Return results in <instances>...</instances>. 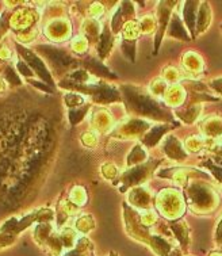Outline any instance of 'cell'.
<instances>
[{
  "instance_id": "4",
  "label": "cell",
  "mask_w": 222,
  "mask_h": 256,
  "mask_svg": "<svg viewBox=\"0 0 222 256\" xmlns=\"http://www.w3.org/2000/svg\"><path fill=\"white\" fill-rule=\"evenodd\" d=\"M52 233H53V226H52V224L49 221H46V222H40L34 228L32 238H34V242H37V246H40L41 248H45L48 240L52 236Z\"/></svg>"
},
{
  "instance_id": "15",
  "label": "cell",
  "mask_w": 222,
  "mask_h": 256,
  "mask_svg": "<svg viewBox=\"0 0 222 256\" xmlns=\"http://www.w3.org/2000/svg\"><path fill=\"white\" fill-rule=\"evenodd\" d=\"M216 242L218 246H222V220L221 222L218 224L217 230H216Z\"/></svg>"
},
{
  "instance_id": "13",
  "label": "cell",
  "mask_w": 222,
  "mask_h": 256,
  "mask_svg": "<svg viewBox=\"0 0 222 256\" xmlns=\"http://www.w3.org/2000/svg\"><path fill=\"white\" fill-rule=\"evenodd\" d=\"M12 68H8V70H6L4 74H6V80L7 82H10L11 84H20V79H19L16 74H12Z\"/></svg>"
},
{
  "instance_id": "6",
  "label": "cell",
  "mask_w": 222,
  "mask_h": 256,
  "mask_svg": "<svg viewBox=\"0 0 222 256\" xmlns=\"http://www.w3.org/2000/svg\"><path fill=\"white\" fill-rule=\"evenodd\" d=\"M60 238H61V242H62V246L64 248H66L68 251L74 248V246H76V242H78V233L76 230H74L72 228H65L62 229L60 233Z\"/></svg>"
},
{
  "instance_id": "17",
  "label": "cell",
  "mask_w": 222,
  "mask_h": 256,
  "mask_svg": "<svg viewBox=\"0 0 222 256\" xmlns=\"http://www.w3.org/2000/svg\"><path fill=\"white\" fill-rule=\"evenodd\" d=\"M168 256H184V255H183V251H182L180 248H174V250L168 254Z\"/></svg>"
},
{
  "instance_id": "2",
  "label": "cell",
  "mask_w": 222,
  "mask_h": 256,
  "mask_svg": "<svg viewBox=\"0 0 222 256\" xmlns=\"http://www.w3.org/2000/svg\"><path fill=\"white\" fill-rule=\"evenodd\" d=\"M38 20V14L32 8H22L18 12H15L10 18V26L15 30H18L19 33L34 28V24Z\"/></svg>"
},
{
  "instance_id": "5",
  "label": "cell",
  "mask_w": 222,
  "mask_h": 256,
  "mask_svg": "<svg viewBox=\"0 0 222 256\" xmlns=\"http://www.w3.org/2000/svg\"><path fill=\"white\" fill-rule=\"evenodd\" d=\"M94 244L87 238H80L72 250L66 251L61 256H92Z\"/></svg>"
},
{
  "instance_id": "8",
  "label": "cell",
  "mask_w": 222,
  "mask_h": 256,
  "mask_svg": "<svg viewBox=\"0 0 222 256\" xmlns=\"http://www.w3.org/2000/svg\"><path fill=\"white\" fill-rule=\"evenodd\" d=\"M74 228H76L78 232L86 234V233L91 232V230L95 228V221H94V218L91 216H82V217L78 218V221L74 222Z\"/></svg>"
},
{
  "instance_id": "9",
  "label": "cell",
  "mask_w": 222,
  "mask_h": 256,
  "mask_svg": "<svg viewBox=\"0 0 222 256\" xmlns=\"http://www.w3.org/2000/svg\"><path fill=\"white\" fill-rule=\"evenodd\" d=\"M86 200H87V194H86L83 187H74L70 192V200L76 206H82L86 204Z\"/></svg>"
},
{
  "instance_id": "11",
  "label": "cell",
  "mask_w": 222,
  "mask_h": 256,
  "mask_svg": "<svg viewBox=\"0 0 222 256\" xmlns=\"http://www.w3.org/2000/svg\"><path fill=\"white\" fill-rule=\"evenodd\" d=\"M65 103L70 106V108H76L79 104H83L84 99L83 96H80L78 94H66L65 95Z\"/></svg>"
},
{
  "instance_id": "7",
  "label": "cell",
  "mask_w": 222,
  "mask_h": 256,
  "mask_svg": "<svg viewBox=\"0 0 222 256\" xmlns=\"http://www.w3.org/2000/svg\"><path fill=\"white\" fill-rule=\"evenodd\" d=\"M172 229H174V233H175L176 238L179 240L183 250H186V248L188 247V242H190V238H188V229H187V226H186L184 224H174V225H172Z\"/></svg>"
},
{
  "instance_id": "10",
  "label": "cell",
  "mask_w": 222,
  "mask_h": 256,
  "mask_svg": "<svg viewBox=\"0 0 222 256\" xmlns=\"http://www.w3.org/2000/svg\"><path fill=\"white\" fill-rule=\"evenodd\" d=\"M15 242H16V236H12V234H8V233L4 232H0V250L11 247V246H14Z\"/></svg>"
},
{
  "instance_id": "14",
  "label": "cell",
  "mask_w": 222,
  "mask_h": 256,
  "mask_svg": "<svg viewBox=\"0 0 222 256\" xmlns=\"http://www.w3.org/2000/svg\"><path fill=\"white\" fill-rule=\"evenodd\" d=\"M16 66H18L19 72L22 74H24V76H32V72L30 70L28 66H26V62H24V61H19L18 64H16Z\"/></svg>"
},
{
  "instance_id": "19",
  "label": "cell",
  "mask_w": 222,
  "mask_h": 256,
  "mask_svg": "<svg viewBox=\"0 0 222 256\" xmlns=\"http://www.w3.org/2000/svg\"><path fill=\"white\" fill-rule=\"evenodd\" d=\"M208 256H222V251H212Z\"/></svg>"
},
{
  "instance_id": "3",
  "label": "cell",
  "mask_w": 222,
  "mask_h": 256,
  "mask_svg": "<svg viewBox=\"0 0 222 256\" xmlns=\"http://www.w3.org/2000/svg\"><path fill=\"white\" fill-rule=\"evenodd\" d=\"M45 34L53 41H64L70 37V26L65 19H54L46 24Z\"/></svg>"
},
{
  "instance_id": "12",
  "label": "cell",
  "mask_w": 222,
  "mask_h": 256,
  "mask_svg": "<svg viewBox=\"0 0 222 256\" xmlns=\"http://www.w3.org/2000/svg\"><path fill=\"white\" fill-rule=\"evenodd\" d=\"M72 48H74V52L82 53V52L87 49V40L84 37H76L74 40V42H72Z\"/></svg>"
},
{
  "instance_id": "18",
  "label": "cell",
  "mask_w": 222,
  "mask_h": 256,
  "mask_svg": "<svg viewBox=\"0 0 222 256\" xmlns=\"http://www.w3.org/2000/svg\"><path fill=\"white\" fill-rule=\"evenodd\" d=\"M6 91V80L0 78V94H3Z\"/></svg>"
},
{
  "instance_id": "1",
  "label": "cell",
  "mask_w": 222,
  "mask_h": 256,
  "mask_svg": "<svg viewBox=\"0 0 222 256\" xmlns=\"http://www.w3.org/2000/svg\"><path fill=\"white\" fill-rule=\"evenodd\" d=\"M53 220V212L50 209H40L34 210L32 213L24 216V217H12L2 224L0 232L8 233L12 236H18L19 233H22L24 229H28L30 225L34 222H50Z\"/></svg>"
},
{
  "instance_id": "16",
  "label": "cell",
  "mask_w": 222,
  "mask_h": 256,
  "mask_svg": "<svg viewBox=\"0 0 222 256\" xmlns=\"http://www.w3.org/2000/svg\"><path fill=\"white\" fill-rule=\"evenodd\" d=\"M10 57V50L7 46L0 48V60H7Z\"/></svg>"
},
{
  "instance_id": "20",
  "label": "cell",
  "mask_w": 222,
  "mask_h": 256,
  "mask_svg": "<svg viewBox=\"0 0 222 256\" xmlns=\"http://www.w3.org/2000/svg\"><path fill=\"white\" fill-rule=\"evenodd\" d=\"M108 256H118V254H116V252H110V255Z\"/></svg>"
}]
</instances>
